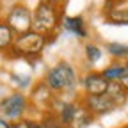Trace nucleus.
Returning a JSON list of instances; mask_svg holds the SVG:
<instances>
[{
	"mask_svg": "<svg viewBox=\"0 0 128 128\" xmlns=\"http://www.w3.org/2000/svg\"><path fill=\"white\" fill-rule=\"evenodd\" d=\"M80 103H82L94 118H100V116H107L110 112H114L118 107L116 103L112 102L107 94H102V96H91V94H82L80 96Z\"/></svg>",
	"mask_w": 128,
	"mask_h": 128,
	"instance_id": "obj_6",
	"label": "nucleus"
},
{
	"mask_svg": "<svg viewBox=\"0 0 128 128\" xmlns=\"http://www.w3.org/2000/svg\"><path fill=\"white\" fill-rule=\"evenodd\" d=\"M54 96H55V92L44 84V80H39V82L34 84V87H32V91L28 94V100H30V105H34L43 114V112L50 110V103L54 100Z\"/></svg>",
	"mask_w": 128,
	"mask_h": 128,
	"instance_id": "obj_8",
	"label": "nucleus"
},
{
	"mask_svg": "<svg viewBox=\"0 0 128 128\" xmlns=\"http://www.w3.org/2000/svg\"><path fill=\"white\" fill-rule=\"evenodd\" d=\"M64 16V7L52 4L50 0H39L32 11V30L55 39V32L60 28Z\"/></svg>",
	"mask_w": 128,
	"mask_h": 128,
	"instance_id": "obj_1",
	"label": "nucleus"
},
{
	"mask_svg": "<svg viewBox=\"0 0 128 128\" xmlns=\"http://www.w3.org/2000/svg\"><path fill=\"white\" fill-rule=\"evenodd\" d=\"M50 2H52V4H55V6H59V7H64L68 0H50Z\"/></svg>",
	"mask_w": 128,
	"mask_h": 128,
	"instance_id": "obj_23",
	"label": "nucleus"
},
{
	"mask_svg": "<svg viewBox=\"0 0 128 128\" xmlns=\"http://www.w3.org/2000/svg\"><path fill=\"white\" fill-rule=\"evenodd\" d=\"M11 126V123L7 121V119H4L2 116H0V128H9Z\"/></svg>",
	"mask_w": 128,
	"mask_h": 128,
	"instance_id": "obj_22",
	"label": "nucleus"
},
{
	"mask_svg": "<svg viewBox=\"0 0 128 128\" xmlns=\"http://www.w3.org/2000/svg\"><path fill=\"white\" fill-rule=\"evenodd\" d=\"M11 78L14 80L16 84H18V87H20V89H27V87H28V84H30V78H28V76L22 78L20 75H14V73H12V75H11Z\"/></svg>",
	"mask_w": 128,
	"mask_h": 128,
	"instance_id": "obj_19",
	"label": "nucleus"
},
{
	"mask_svg": "<svg viewBox=\"0 0 128 128\" xmlns=\"http://www.w3.org/2000/svg\"><path fill=\"white\" fill-rule=\"evenodd\" d=\"M54 41V38H48L44 34H39V32L30 30L27 34L16 36V41L12 44V48L7 52L9 57H22V59H38L44 48Z\"/></svg>",
	"mask_w": 128,
	"mask_h": 128,
	"instance_id": "obj_3",
	"label": "nucleus"
},
{
	"mask_svg": "<svg viewBox=\"0 0 128 128\" xmlns=\"http://www.w3.org/2000/svg\"><path fill=\"white\" fill-rule=\"evenodd\" d=\"M4 22L14 30L16 36L27 34V32L32 30V11L25 4L18 2V4L11 6V9L7 11Z\"/></svg>",
	"mask_w": 128,
	"mask_h": 128,
	"instance_id": "obj_5",
	"label": "nucleus"
},
{
	"mask_svg": "<svg viewBox=\"0 0 128 128\" xmlns=\"http://www.w3.org/2000/svg\"><path fill=\"white\" fill-rule=\"evenodd\" d=\"M76 108H78V98H66L64 103L60 105V108L57 110V119L60 124H66V126H71L73 119H75V114H76Z\"/></svg>",
	"mask_w": 128,
	"mask_h": 128,
	"instance_id": "obj_10",
	"label": "nucleus"
},
{
	"mask_svg": "<svg viewBox=\"0 0 128 128\" xmlns=\"http://www.w3.org/2000/svg\"><path fill=\"white\" fill-rule=\"evenodd\" d=\"M94 121H96V118H94L91 112H89L82 103H80V100H78V108H76L75 119H73V123H71L70 128H87V126H91Z\"/></svg>",
	"mask_w": 128,
	"mask_h": 128,
	"instance_id": "obj_12",
	"label": "nucleus"
},
{
	"mask_svg": "<svg viewBox=\"0 0 128 128\" xmlns=\"http://www.w3.org/2000/svg\"><path fill=\"white\" fill-rule=\"evenodd\" d=\"M55 128H70V126H66V124H60V123H59V124H57Z\"/></svg>",
	"mask_w": 128,
	"mask_h": 128,
	"instance_id": "obj_24",
	"label": "nucleus"
},
{
	"mask_svg": "<svg viewBox=\"0 0 128 128\" xmlns=\"http://www.w3.org/2000/svg\"><path fill=\"white\" fill-rule=\"evenodd\" d=\"M44 84L59 96H68L76 91L80 86V78L75 66L70 60H59L55 66H52L44 75Z\"/></svg>",
	"mask_w": 128,
	"mask_h": 128,
	"instance_id": "obj_2",
	"label": "nucleus"
},
{
	"mask_svg": "<svg viewBox=\"0 0 128 128\" xmlns=\"http://www.w3.org/2000/svg\"><path fill=\"white\" fill-rule=\"evenodd\" d=\"M60 28H64L68 34H71L78 39H87L89 38V28H87V22H86L84 14H66L62 18Z\"/></svg>",
	"mask_w": 128,
	"mask_h": 128,
	"instance_id": "obj_9",
	"label": "nucleus"
},
{
	"mask_svg": "<svg viewBox=\"0 0 128 128\" xmlns=\"http://www.w3.org/2000/svg\"><path fill=\"white\" fill-rule=\"evenodd\" d=\"M84 55H86V60H87L89 64H96V62L102 59L103 50H102L100 44H96V43H92V41H87V43L84 44Z\"/></svg>",
	"mask_w": 128,
	"mask_h": 128,
	"instance_id": "obj_17",
	"label": "nucleus"
},
{
	"mask_svg": "<svg viewBox=\"0 0 128 128\" xmlns=\"http://www.w3.org/2000/svg\"><path fill=\"white\" fill-rule=\"evenodd\" d=\"M16 41V34H14V30L4 22V20H0V52H9L12 44Z\"/></svg>",
	"mask_w": 128,
	"mask_h": 128,
	"instance_id": "obj_13",
	"label": "nucleus"
},
{
	"mask_svg": "<svg viewBox=\"0 0 128 128\" xmlns=\"http://www.w3.org/2000/svg\"><path fill=\"white\" fill-rule=\"evenodd\" d=\"M118 128H128V126H118Z\"/></svg>",
	"mask_w": 128,
	"mask_h": 128,
	"instance_id": "obj_25",
	"label": "nucleus"
},
{
	"mask_svg": "<svg viewBox=\"0 0 128 128\" xmlns=\"http://www.w3.org/2000/svg\"><path fill=\"white\" fill-rule=\"evenodd\" d=\"M118 82L128 91V62H126V66H124V71H123V75H121V78L118 80Z\"/></svg>",
	"mask_w": 128,
	"mask_h": 128,
	"instance_id": "obj_20",
	"label": "nucleus"
},
{
	"mask_svg": "<svg viewBox=\"0 0 128 128\" xmlns=\"http://www.w3.org/2000/svg\"><path fill=\"white\" fill-rule=\"evenodd\" d=\"M80 86H82L84 92L82 94H91V96H102L107 94L108 80L102 75V71H87L82 78H80Z\"/></svg>",
	"mask_w": 128,
	"mask_h": 128,
	"instance_id": "obj_7",
	"label": "nucleus"
},
{
	"mask_svg": "<svg viewBox=\"0 0 128 128\" xmlns=\"http://www.w3.org/2000/svg\"><path fill=\"white\" fill-rule=\"evenodd\" d=\"M124 62H110L107 68L102 70V75L108 80V82H118V80L121 78L123 71H124Z\"/></svg>",
	"mask_w": 128,
	"mask_h": 128,
	"instance_id": "obj_16",
	"label": "nucleus"
},
{
	"mask_svg": "<svg viewBox=\"0 0 128 128\" xmlns=\"http://www.w3.org/2000/svg\"><path fill=\"white\" fill-rule=\"evenodd\" d=\"M9 128H28V121H27V118L20 119V121H12Z\"/></svg>",
	"mask_w": 128,
	"mask_h": 128,
	"instance_id": "obj_21",
	"label": "nucleus"
},
{
	"mask_svg": "<svg viewBox=\"0 0 128 128\" xmlns=\"http://www.w3.org/2000/svg\"><path fill=\"white\" fill-rule=\"evenodd\" d=\"M107 96L116 103V107H123L128 100V91L119 84V82H108V87H107Z\"/></svg>",
	"mask_w": 128,
	"mask_h": 128,
	"instance_id": "obj_11",
	"label": "nucleus"
},
{
	"mask_svg": "<svg viewBox=\"0 0 128 128\" xmlns=\"http://www.w3.org/2000/svg\"><path fill=\"white\" fill-rule=\"evenodd\" d=\"M126 2L128 0H105L103 6H102V14H107L112 9H116V7H123Z\"/></svg>",
	"mask_w": 128,
	"mask_h": 128,
	"instance_id": "obj_18",
	"label": "nucleus"
},
{
	"mask_svg": "<svg viewBox=\"0 0 128 128\" xmlns=\"http://www.w3.org/2000/svg\"><path fill=\"white\" fill-rule=\"evenodd\" d=\"M30 100L23 92H11L0 100V116L9 123L25 119L27 112L30 110Z\"/></svg>",
	"mask_w": 128,
	"mask_h": 128,
	"instance_id": "obj_4",
	"label": "nucleus"
},
{
	"mask_svg": "<svg viewBox=\"0 0 128 128\" xmlns=\"http://www.w3.org/2000/svg\"><path fill=\"white\" fill-rule=\"evenodd\" d=\"M105 48H107V54H108L110 57L118 59V60H124V59H128V44H124V43L110 41V43L105 44Z\"/></svg>",
	"mask_w": 128,
	"mask_h": 128,
	"instance_id": "obj_15",
	"label": "nucleus"
},
{
	"mask_svg": "<svg viewBox=\"0 0 128 128\" xmlns=\"http://www.w3.org/2000/svg\"><path fill=\"white\" fill-rule=\"evenodd\" d=\"M103 20L108 25H128V7H116L103 14Z\"/></svg>",
	"mask_w": 128,
	"mask_h": 128,
	"instance_id": "obj_14",
	"label": "nucleus"
}]
</instances>
